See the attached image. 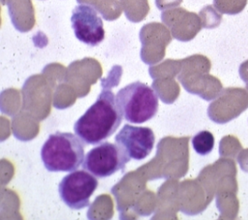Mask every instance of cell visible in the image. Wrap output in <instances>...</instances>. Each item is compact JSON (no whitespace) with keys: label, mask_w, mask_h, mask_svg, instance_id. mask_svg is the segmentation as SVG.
<instances>
[{"label":"cell","mask_w":248,"mask_h":220,"mask_svg":"<svg viewBox=\"0 0 248 220\" xmlns=\"http://www.w3.org/2000/svg\"><path fill=\"white\" fill-rule=\"evenodd\" d=\"M122 117L115 95L109 88H104L95 103L76 121L74 131L84 143L98 144L118 129Z\"/></svg>","instance_id":"6da1fadb"},{"label":"cell","mask_w":248,"mask_h":220,"mask_svg":"<svg viewBox=\"0 0 248 220\" xmlns=\"http://www.w3.org/2000/svg\"><path fill=\"white\" fill-rule=\"evenodd\" d=\"M41 158L48 172H74L84 160L83 141L73 133L57 131L44 142Z\"/></svg>","instance_id":"7a4b0ae2"},{"label":"cell","mask_w":248,"mask_h":220,"mask_svg":"<svg viewBox=\"0 0 248 220\" xmlns=\"http://www.w3.org/2000/svg\"><path fill=\"white\" fill-rule=\"evenodd\" d=\"M122 116L132 123H144L155 116L159 108L157 93L147 84L135 81L115 95Z\"/></svg>","instance_id":"3957f363"},{"label":"cell","mask_w":248,"mask_h":220,"mask_svg":"<svg viewBox=\"0 0 248 220\" xmlns=\"http://www.w3.org/2000/svg\"><path fill=\"white\" fill-rule=\"evenodd\" d=\"M129 161V156L116 142L105 141L86 153L82 168L96 177L105 178L122 171Z\"/></svg>","instance_id":"277c9868"},{"label":"cell","mask_w":248,"mask_h":220,"mask_svg":"<svg viewBox=\"0 0 248 220\" xmlns=\"http://www.w3.org/2000/svg\"><path fill=\"white\" fill-rule=\"evenodd\" d=\"M98 187L95 175L85 170H76L65 175L58 186L60 199L72 209H82L89 205L90 197Z\"/></svg>","instance_id":"5b68a950"},{"label":"cell","mask_w":248,"mask_h":220,"mask_svg":"<svg viewBox=\"0 0 248 220\" xmlns=\"http://www.w3.org/2000/svg\"><path fill=\"white\" fill-rule=\"evenodd\" d=\"M71 23L77 39L85 45L95 47L105 38L103 20L91 5L76 6L72 12Z\"/></svg>","instance_id":"8992f818"},{"label":"cell","mask_w":248,"mask_h":220,"mask_svg":"<svg viewBox=\"0 0 248 220\" xmlns=\"http://www.w3.org/2000/svg\"><path fill=\"white\" fill-rule=\"evenodd\" d=\"M114 141L130 159L140 161L151 153L155 143V136L149 127L125 124L116 134Z\"/></svg>","instance_id":"52a82bcc"},{"label":"cell","mask_w":248,"mask_h":220,"mask_svg":"<svg viewBox=\"0 0 248 220\" xmlns=\"http://www.w3.org/2000/svg\"><path fill=\"white\" fill-rule=\"evenodd\" d=\"M192 146L200 155H207L214 147V137L209 131H201L192 139Z\"/></svg>","instance_id":"ba28073f"}]
</instances>
